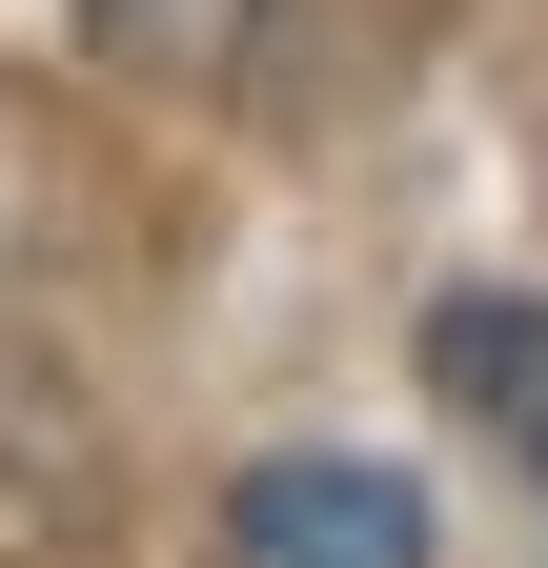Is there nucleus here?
I'll return each mask as SVG.
<instances>
[{
    "mask_svg": "<svg viewBox=\"0 0 548 568\" xmlns=\"http://www.w3.org/2000/svg\"><path fill=\"white\" fill-rule=\"evenodd\" d=\"M82 41L122 61V82H224V61L264 41V0H82Z\"/></svg>",
    "mask_w": 548,
    "mask_h": 568,
    "instance_id": "nucleus-3",
    "label": "nucleus"
},
{
    "mask_svg": "<svg viewBox=\"0 0 548 568\" xmlns=\"http://www.w3.org/2000/svg\"><path fill=\"white\" fill-rule=\"evenodd\" d=\"M224 568H427V487L346 467V447H285L224 487Z\"/></svg>",
    "mask_w": 548,
    "mask_h": 568,
    "instance_id": "nucleus-1",
    "label": "nucleus"
},
{
    "mask_svg": "<svg viewBox=\"0 0 548 568\" xmlns=\"http://www.w3.org/2000/svg\"><path fill=\"white\" fill-rule=\"evenodd\" d=\"M427 386L508 447V487L548 508V305H427Z\"/></svg>",
    "mask_w": 548,
    "mask_h": 568,
    "instance_id": "nucleus-2",
    "label": "nucleus"
}]
</instances>
